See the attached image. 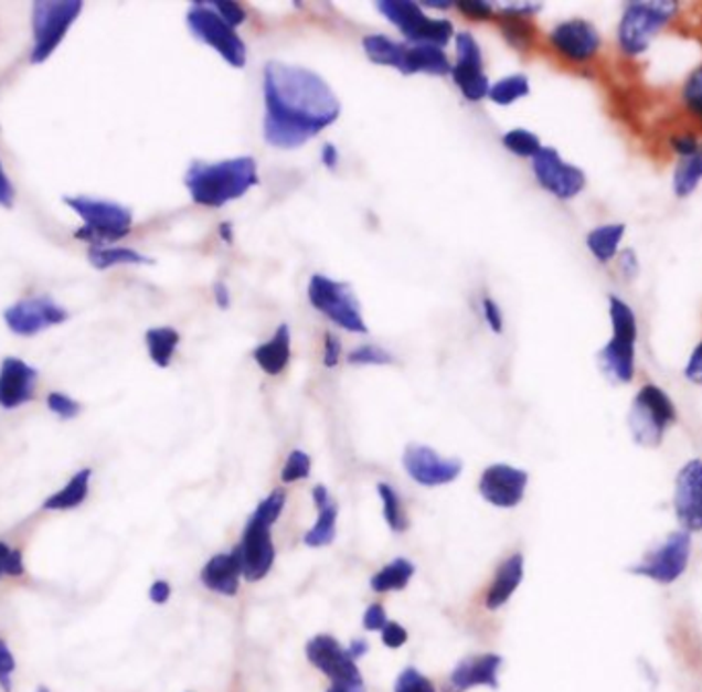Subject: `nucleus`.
<instances>
[{
  "label": "nucleus",
  "instance_id": "1",
  "mask_svg": "<svg viewBox=\"0 0 702 692\" xmlns=\"http://www.w3.org/2000/svg\"><path fill=\"white\" fill-rule=\"evenodd\" d=\"M264 140L276 149H299L337 123L342 104L316 71L270 61L264 66Z\"/></svg>",
  "mask_w": 702,
  "mask_h": 692
},
{
  "label": "nucleus",
  "instance_id": "2",
  "mask_svg": "<svg viewBox=\"0 0 702 692\" xmlns=\"http://www.w3.org/2000/svg\"><path fill=\"white\" fill-rule=\"evenodd\" d=\"M258 184L260 175L254 157H233L214 163L194 161L183 175V185L192 201L209 209H221L237 201Z\"/></svg>",
  "mask_w": 702,
  "mask_h": 692
},
{
  "label": "nucleus",
  "instance_id": "3",
  "mask_svg": "<svg viewBox=\"0 0 702 692\" xmlns=\"http://www.w3.org/2000/svg\"><path fill=\"white\" fill-rule=\"evenodd\" d=\"M285 503L287 492L276 489L262 501L245 525L244 539L235 553L240 556L242 575L247 582H260L275 565L276 553L270 528L280 518Z\"/></svg>",
  "mask_w": 702,
  "mask_h": 692
},
{
  "label": "nucleus",
  "instance_id": "4",
  "mask_svg": "<svg viewBox=\"0 0 702 692\" xmlns=\"http://www.w3.org/2000/svg\"><path fill=\"white\" fill-rule=\"evenodd\" d=\"M62 202L71 206L83 221V227L75 231L78 242H87L92 247L107 246L124 239L135 223V215L128 206L118 202L99 201L89 196H64Z\"/></svg>",
  "mask_w": 702,
  "mask_h": 692
},
{
  "label": "nucleus",
  "instance_id": "5",
  "mask_svg": "<svg viewBox=\"0 0 702 692\" xmlns=\"http://www.w3.org/2000/svg\"><path fill=\"white\" fill-rule=\"evenodd\" d=\"M611 339L599 351V368L616 384H630L635 377L637 316L620 297L610 295Z\"/></svg>",
  "mask_w": 702,
  "mask_h": 692
},
{
  "label": "nucleus",
  "instance_id": "6",
  "mask_svg": "<svg viewBox=\"0 0 702 692\" xmlns=\"http://www.w3.org/2000/svg\"><path fill=\"white\" fill-rule=\"evenodd\" d=\"M307 299L311 308L318 309L338 328L351 334H369L361 301L347 280L313 275L309 278Z\"/></svg>",
  "mask_w": 702,
  "mask_h": 692
},
{
  "label": "nucleus",
  "instance_id": "7",
  "mask_svg": "<svg viewBox=\"0 0 702 692\" xmlns=\"http://www.w3.org/2000/svg\"><path fill=\"white\" fill-rule=\"evenodd\" d=\"M678 418V411L666 390L656 384H645L637 392L628 413V429L635 444L642 447H657L666 432Z\"/></svg>",
  "mask_w": 702,
  "mask_h": 692
},
{
  "label": "nucleus",
  "instance_id": "8",
  "mask_svg": "<svg viewBox=\"0 0 702 692\" xmlns=\"http://www.w3.org/2000/svg\"><path fill=\"white\" fill-rule=\"evenodd\" d=\"M83 0H38L31 9V28H33V47L31 64L46 62L56 47L61 46L68 30L75 25Z\"/></svg>",
  "mask_w": 702,
  "mask_h": 692
},
{
  "label": "nucleus",
  "instance_id": "9",
  "mask_svg": "<svg viewBox=\"0 0 702 692\" xmlns=\"http://www.w3.org/2000/svg\"><path fill=\"white\" fill-rule=\"evenodd\" d=\"M678 13V4L668 0H637L628 2L618 25V44L628 56L647 52L653 38Z\"/></svg>",
  "mask_w": 702,
  "mask_h": 692
},
{
  "label": "nucleus",
  "instance_id": "10",
  "mask_svg": "<svg viewBox=\"0 0 702 692\" xmlns=\"http://www.w3.org/2000/svg\"><path fill=\"white\" fill-rule=\"evenodd\" d=\"M375 7L413 44L445 47L456 35L451 21L430 19L414 0H380Z\"/></svg>",
  "mask_w": 702,
  "mask_h": 692
},
{
  "label": "nucleus",
  "instance_id": "11",
  "mask_svg": "<svg viewBox=\"0 0 702 692\" xmlns=\"http://www.w3.org/2000/svg\"><path fill=\"white\" fill-rule=\"evenodd\" d=\"M185 23L192 35L202 44L213 47L233 68H244L247 46L240 33L216 15L209 2H194L185 13Z\"/></svg>",
  "mask_w": 702,
  "mask_h": 692
},
{
  "label": "nucleus",
  "instance_id": "12",
  "mask_svg": "<svg viewBox=\"0 0 702 692\" xmlns=\"http://www.w3.org/2000/svg\"><path fill=\"white\" fill-rule=\"evenodd\" d=\"M535 182L559 201H573L585 190L587 178L583 170L566 163L554 147H542L532 159Z\"/></svg>",
  "mask_w": 702,
  "mask_h": 692
},
{
  "label": "nucleus",
  "instance_id": "13",
  "mask_svg": "<svg viewBox=\"0 0 702 692\" xmlns=\"http://www.w3.org/2000/svg\"><path fill=\"white\" fill-rule=\"evenodd\" d=\"M692 553V539L688 532H673L666 542L647 554L639 565L630 567L632 575L653 579L657 584H673L687 571Z\"/></svg>",
  "mask_w": 702,
  "mask_h": 692
},
{
  "label": "nucleus",
  "instance_id": "14",
  "mask_svg": "<svg viewBox=\"0 0 702 692\" xmlns=\"http://www.w3.org/2000/svg\"><path fill=\"white\" fill-rule=\"evenodd\" d=\"M454 38H456L458 61L451 64L449 75L468 102H482L489 97L490 89L489 77L485 75L482 47L470 31H459Z\"/></svg>",
  "mask_w": 702,
  "mask_h": 692
},
{
  "label": "nucleus",
  "instance_id": "15",
  "mask_svg": "<svg viewBox=\"0 0 702 692\" xmlns=\"http://www.w3.org/2000/svg\"><path fill=\"white\" fill-rule=\"evenodd\" d=\"M68 316L66 309L46 295L21 299L2 313L9 330L19 337H35L52 326L66 322Z\"/></svg>",
  "mask_w": 702,
  "mask_h": 692
},
{
  "label": "nucleus",
  "instance_id": "16",
  "mask_svg": "<svg viewBox=\"0 0 702 692\" xmlns=\"http://www.w3.org/2000/svg\"><path fill=\"white\" fill-rule=\"evenodd\" d=\"M306 656L313 668L332 680V684H363L357 660L334 637L316 635L307 641Z\"/></svg>",
  "mask_w": 702,
  "mask_h": 692
},
{
  "label": "nucleus",
  "instance_id": "17",
  "mask_svg": "<svg viewBox=\"0 0 702 692\" xmlns=\"http://www.w3.org/2000/svg\"><path fill=\"white\" fill-rule=\"evenodd\" d=\"M404 470L414 482L423 487H442L458 480L464 464L458 458H443L435 449L421 444H411L402 456Z\"/></svg>",
  "mask_w": 702,
  "mask_h": 692
},
{
  "label": "nucleus",
  "instance_id": "18",
  "mask_svg": "<svg viewBox=\"0 0 702 692\" xmlns=\"http://www.w3.org/2000/svg\"><path fill=\"white\" fill-rule=\"evenodd\" d=\"M528 482L530 475L525 470L513 468L509 464H492L482 472L478 491L482 499L494 508H518L525 494Z\"/></svg>",
  "mask_w": 702,
  "mask_h": 692
},
{
  "label": "nucleus",
  "instance_id": "19",
  "mask_svg": "<svg viewBox=\"0 0 702 692\" xmlns=\"http://www.w3.org/2000/svg\"><path fill=\"white\" fill-rule=\"evenodd\" d=\"M554 50L571 62L592 61L602 47V35L587 19H568L550 31Z\"/></svg>",
  "mask_w": 702,
  "mask_h": 692
},
{
  "label": "nucleus",
  "instance_id": "20",
  "mask_svg": "<svg viewBox=\"0 0 702 692\" xmlns=\"http://www.w3.org/2000/svg\"><path fill=\"white\" fill-rule=\"evenodd\" d=\"M701 482V460L687 461V466L676 477L673 508L678 522L688 534L699 532L702 528Z\"/></svg>",
  "mask_w": 702,
  "mask_h": 692
},
{
  "label": "nucleus",
  "instance_id": "21",
  "mask_svg": "<svg viewBox=\"0 0 702 692\" xmlns=\"http://www.w3.org/2000/svg\"><path fill=\"white\" fill-rule=\"evenodd\" d=\"M40 371L23 359L7 356L0 363V408L13 411L33 401Z\"/></svg>",
  "mask_w": 702,
  "mask_h": 692
},
{
  "label": "nucleus",
  "instance_id": "22",
  "mask_svg": "<svg viewBox=\"0 0 702 692\" xmlns=\"http://www.w3.org/2000/svg\"><path fill=\"white\" fill-rule=\"evenodd\" d=\"M503 666V658L497 653H482L466 658L451 670L449 674V691L466 692L476 686L499 689V670Z\"/></svg>",
  "mask_w": 702,
  "mask_h": 692
},
{
  "label": "nucleus",
  "instance_id": "23",
  "mask_svg": "<svg viewBox=\"0 0 702 692\" xmlns=\"http://www.w3.org/2000/svg\"><path fill=\"white\" fill-rule=\"evenodd\" d=\"M240 577H242V565L235 551L216 554L200 573L202 584L221 596H235L240 589Z\"/></svg>",
  "mask_w": 702,
  "mask_h": 692
},
{
  "label": "nucleus",
  "instance_id": "24",
  "mask_svg": "<svg viewBox=\"0 0 702 692\" xmlns=\"http://www.w3.org/2000/svg\"><path fill=\"white\" fill-rule=\"evenodd\" d=\"M311 494H313V503L318 508V522L307 532L304 542L311 549H320V546L332 544L337 539L338 505L323 485L313 487Z\"/></svg>",
  "mask_w": 702,
  "mask_h": 692
},
{
  "label": "nucleus",
  "instance_id": "25",
  "mask_svg": "<svg viewBox=\"0 0 702 692\" xmlns=\"http://www.w3.org/2000/svg\"><path fill=\"white\" fill-rule=\"evenodd\" d=\"M402 75H433V77H445L451 73V62L447 58L445 50L433 44H413L406 46L404 64H402Z\"/></svg>",
  "mask_w": 702,
  "mask_h": 692
},
{
  "label": "nucleus",
  "instance_id": "26",
  "mask_svg": "<svg viewBox=\"0 0 702 692\" xmlns=\"http://www.w3.org/2000/svg\"><path fill=\"white\" fill-rule=\"evenodd\" d=\"M254 361L258 363L266 375H280L287 370L290 361V328L289 323H280L273 334V339L266 340L254 349Z\"/></svg>",
  "mask_w": 702,
  "mask_h": 692
},
{
  "label": "nucleus",
  "instance_id": "27",
  "mask_svg": "<svg viewBox=\"0 0 702 692\" xmlns=\"http://www.w3.org/2000/svg\"><path fill=\"white\" fill-rule=\"evenodd\" d=\"M521 582H523V556L518 553L503 561L501 567L494 573V579H492V585L487 592V600H485L487 608L499 610L501 606L511 600V596L515 594Z\"/></svg>",
  "mask_w": 702,
  "mask_h": 692
},
{
  "label": "nucleus",
  "instance_id": "28",
  "mask_svg": "<svg viewBox=\"0 0 702 692\" xmlns=\"http://www.w3.org/2000/svg\"><path fill=\"white\" fill-rule=\"evenodd\" d=\"M363 50H365L366 58L373 64L392 66L396 71H402L406 44H400L383 33H369L363 38Z\"/></svg>",
  "mask_w": 702,
  "mask_h": 692
},
{
  "label": "nucleus",
  "instance_id": "29",
  "mask_svg": "<svg viewBox=\"0 0 702 692\" xmlns=\"http://www.w3.org/2000/svg\"><path fill=\"white\" fill-rule=\"evenodd\" d=\"M625 223H610V225H599L596 230L587 233V247L594 254V258L602 264H608L618 256V246L625 237Z\"/></svg>",
  "mask_w": 702,
  "mask_h": 692
},
{
  "label": "nucleus",
  "instance_id": "30",
  "mask_svg": "<svg viewBox=\"0 0 702 692\" xmlns=\"http://www.w3.org/2000/svg\"><path fill=\"white\" fill-rule=\"evenodd\" d=\"M92 475V468H85V470L77 472L64 489L47 497L44 501V509L46 511H66V509L78 508L89 494Z\"/></svg>",
  "mask_w": 702,
  "mask_h": 692
},
{
  "label": "nucleus",
  "instance_id": "31",
  "mask_svg": "<svg viewBox=\"0 0 702 692\" xmlns=\"http://www.w3.org/2000/svg\"><path fill=\"white\" fill-rule=\"evenodd\" d=\"M180 332L176 328H169V326H161V328H149L147 334H145V342H147V351L149 356L153 361L157 368L166 370L171 365V359L178 351V344H180Z\"/></svg>",
  "mask_w": 702,
  "mask_h": 692
},
{
  "label": "nucleus",
  "instance_id": "32",
  "mask_svg": "<svg viewBox=\"0 0 702 692\" xmlns=\"http://www.w3.org/2000/svg\"><path fill=\"white\" fill-rule=\"evenodd\" d=\"M87 258L92 262L93 268H97V270H107V268L123 266V264H153V258L140 254L132 247H89Z\"/></svg>",
  "mask_w": 702,
  "mask_h": 692
},
{
  "label": "nucleus",
  "instance_id": "33",
  "mask_svg": "<svg viewBox=\"0 0 702 692\" xmlns=\"http://www.w3.org/2000/svg\"><path fill=\"white\" fill-rule=\"evenodd\" d=\"M414 575V565L408 558H396L390 565H385L382 571H377L371 577V587L377 594H387V592H400L406 585L411 584Z\"/></svg>",
  "mask_w": 702,
  "mask_h": 692
},
{
  "label": "nucleus",
  "instance_id": "34",
  "mask_svg": "<svg viewBox=\"0 0 702 692\" xmlns=\"http://www.w3.org/2000/svg\"><path fill=\"white\" fill-rule=\"evenodd\" d=\"M701 153L692 155V157H682V161L678 163V168L673 171V192H676V196H680V199L690 196L701 184Z\"/></svg>",
  "mask_w": 702,
  "mask_h": 692
},
{
  "label": "nucleus",
  "instance_id": "35",
  "mask_svg": "<svg viewBox=\"0 0 702 692\" xmlns=\"http://www.w3.org/2000/svg\"><path fill=\"white\" fill-rule=\"evenodd\" d=\"M525 95H530V78L521 73L497 81L489 89V99L497 106H511Z\"/></svg>",
  "mask_w": 702,
  "mask_h": 692
},
{
  "label": "nucleus",
  "instance_id": "36",
  "mask_svg": "<svg viewBox=\"0 0 702 692\" xmlns=\"http://www.w3.org/2000/svg\"><path fill=\"white\" fill-rule=\"evenodd\" d=\"M503 38L518 50H530L535 42V28L530 19L523 17L501 15Z\"/></svg>",
  "mask_w": 702,
  "mask_h": 692
},
{
  "label": "nucleus",
  "instance_id": "37",
  "mask_svg": "<svg viewBox=\"0 0 702 692\" xmlns=\"http://www.w3.org/2000/svg\"><path fill=\"white\" fill-rule=\"evenodd\" d=\"M377 492H380V497H382L383 518H385V523L390 525V530H394L397 534L404 532V530H408V520H406V513H404V509H402V501H400L397 492L394 491V487H390V485H385V482H380V485H377Z\"/></svg>",
  "mask_w": 702,
  "mask_h": 692
},
{
  "label": "nucleus",
  "instance_id": "38",
  "mask_svg": "<svg viewBox=\"0 0 702 692\" xmlns=\"http://www.w3.org/2000/svg\"><path fill=\"white\" fill-rule=\"evenodd\" d=\"M501 140H503L504 149L509 153L528 157V159H534L535 155L540 153V149L544 147L542 140L538 139L534 132L528 128H513V130L504 132Z\"/></svg>",
  "mask_w": 702,
  "mask_h": 692
},
{
  "label": "nucleus",
  "instance_id": "39",
  "mask_svg": "<svg viewBox=\"0 0 702 692\" xmlns=\"http://www.w3.org/2000/svg\"><path fill=\"white\" fill-rule=\"evenodd\" d=\"M347 361L351 365H392L394 363V354L387 353L377 344H361L357 349H352Z\"/></svg>",
  "mask_w": 702,
  "mask_h": 692
},
{
  "label": "nucleus",
  "instance_id": "40",
  "mask_svg": "<svg viewBox=\"0 0 702 692\" xmlns=\"http://www.w3.org/2000/svg\"><path fill=\"white\" fill-rule=\"evenodd\" d=\"M309 475H311V458H309V454L301 451V449L290 451L289 458L285 461V468L280 472L283 482H297V480H304Z\"/></svg>",
  "mask_w": 702,
  "mask_h": 692
},
{
  "label": "nucleus",
  "instance_id": "41",
  "mask_svg": "<svg viewBox=\"0 0 702 692\" xmlns=\"http://www.w3.org/2000/svg\"><path fill=\"white\" fill-rule=\"evenodd\" d=\"M394 692H437L433 682L428 680L423 672H418L416 668H406L400 672Z\"/></svg>",
  "mask_w": 702,
  "mask_h": 692
},
{
  "label": "nucleus",
  "instance_id": "42",
  "mask_svg": "<svg viewBox=\"0 0 702 692\" xmlns=\"http://www.w3.org/2000/svg\"><path fill=\"white\" fill-rule=\"evenodd\" d=\"M684 104H687L688 109L696 116V118H701L702 116V71L701 68H694L692 73H690V77L687 78V83H684Z\"/></svg>",
  "mask_w": 702,
  "mask_h": 692
},
{
  "label": "nucleus",
  "instance_id": "43",
  "mask_svg": "<svg viewBox=\"0 0 702 692\" xmlns=\"http://www.w3.org/2000/svg\"><path fill=\"white\" fill-rule=\"evenodd\" d=\"M209 4L213 7L214 13L221 17L233 30L240 28L242 23H245V19H247V13H245V9L240 2H233V0H213V2H209Z\"/></svg>",
  "mask_w": 702,
  "mask_h": 692
},
{
  "label": "nucleus",
  "instance_id": "44",
  "mask_svg": "<svg viewBox=\"0 0 702 692\" xmlns=\"http://www.w3.org/2000/svg\"><path fill=\"white\" fill-rule=\"evenodd\" d=\"M46 404L54 415L61 416L64 420L75 418L81 413V404L75 398H71L68 394H62V392L47 394Z\"/></svg>",
  "mask_w": 702,
  "mask_h": 692
},
{
  "label": "nucleus",
  "instance_id": "45",
  "mask_svg": "<svg viewBox=\"0 0 702 692\" xmlns=\"http://www.w3.org/2000/svg\"><path fill=\"white\" fill-rule=\"evenodd\" d=\"M2 573L13 575V577H19V575L25 573L21 553L9 549L4 542H0V575H2Z\"/></svg>",
  "mask_w": 702,
  "mask_h": 692
},
{
  "label": "nucleus",
  "instance_id": "46",
  "mask_svg": "<svg viewBox=\"0 0 702 692\" xmlns=\"http://www.w3.org/2000/svg\"><path fill=\"white\" fill-rule=\"evenodd\" d=\"M540 11H542V4H535V2H499V4H494V13L499 17L511 15L530 19V17L538 15Z\"/></svg>",
  "mask_w": 702,
  "mask_h": 692
},
{
  "label": "nucleus",
  "instance_id": "47",
  "mask_svg": "<svg viewBox=\"0 0 702 692\" xmlns=\"http://www.w3.org/2000/svg\"><path fill=\"white\" fill-rule=\"evenodd\" d=\"M454 7L470 19H490V17L497 15L494 4L487 2V0H459V2H454Z\"/></svg>",
  "mask_w": 702,
  "mask_h": 692
},
{
  "label": "nucleus",
  "instance_id": "48",
  "mask_svg": "<svg viewBox=\"0 0 702 692\" xmlns=\"http://www.w3.org/2000/svg\"><path fill=\"white\" fill-rule=\"evenodd\" d=\"M17 663L11 649L0 639V686L11 692V677L15 672Z\"/></svg>",
  "mask_w": 702,
  "mask_h": 692
},
{
  "label": "nucleus",
  "instance_id": "49",
  "mask_svg": "<svg viewBox=\"0 0 702 692\" xmlns=\"http://www.w3.org/2000/svg\"><path fill=\"white\" fill-rule=\"evenodd\" d=\"M482 316H485V320H487L490 330L494 334H503V311H501L499 304L494 299H490L489 295L482 297Z\"/></svg>",
  "mask_w": 702,
  "mask_h": 692
},
{
  "label": "nucleus",
  "instance_id": "50",
  "mask_svg": "<svg viewBox=\"0 0 702 692\" xmlns=\"http://www.w3.org/2000/svg\"><path fill=\"white\" fill-rule=\"evenodd\" d=\"M340 356H342V342H340L337 334L328 332V334L323 337V356H321L323 365H326L328 370H334L338 363H340Z\"/></svg>",
  "mask_w": 702,
  "mask_h": 692
},
{
  "label": "nucleus",
  "instance_id": "51",
  "mask_svg": "<svg viewBox=\"0 0 702 692\" xmlns=\"http://www.w3.org/2000/svg\"><path fill=\"white\" fill-rule=\"evenodd\" d=\"M382 639L385 647L397 649V647H402L406 643L408 632L404 631V629H402L397 622H394V620H387V622L383 625Z\"/></svg>",
  "mask_w": 702,
  "mask_h": 692
},
{
  "label": "nucleus",
  "instance_id": "52",
  "mask_svg": "<svg viewBox=\"0 0 702 692\" xmlns=\"http://www.w3.org/2000/svg\"><path fill=\"white\" fill-rule=\"evenodd\" d=\"M673 151L682 157H692V155L701 153V145L694 135H680L672 139Z\"/></svg>",
  "mask_w": 702,
  "mask_h": 692
},
{
  "label": "nucleus",
  "instance_id": "53",
  "mask_svg": "<svg viewBox=\"0 0 702 692\" xmlns=\"http://www.w3.org/2000/svg\"><path fill=\"white\" fill-rule=\"evenodd\" d=\"M618 262H620V273H623L628 280H632V278L639 275V258H637V254H635L632 247L623 249L620 256H618Z\"/></svg>",
  "mask_w": 702,
  "mask_h": 692
},
{
  "label": "nucleus",
  "instance_id": "54",
  "mask_svg": "<svg viewBox=\"0 0 702 692\" xmlns=\"http://www.w3.org/2000/svg\"><path fill=\"white\" fill-rule=\"evenodd\" d=\"M385 622H387V618H385L382 606L380 604H371L366 608L365 616H363V625H365L366 631H382Z\"/></svg>",
  "mask_w": 702,
  "mask_h": 692
},
{
  "label": "nucleus",
  "instance_id": "55",
  "mask_svg": "<svg viewBox=\"0 0 702 692\" xmlns=\"http://www.w3.org/2000/svg\"><path fill=\"white\" fill-rule=\"evenodd\" d=\"M13 204H15V188L11 184L7 171L2 168V161H0V206L13 209Z\"/></svg>",
  "mask_w": 702,
  "mask_h": 692
},
{
  "label": "nucleus",
  "instance_id": "56",
  "mask_svg": "<svg viewBox=\"0 0 702 692\" xmlns=\"http://www.w3.org/2000/svg\"><path fill=\"white\" fill-rule=\"evenodd\" d=\"M684 375H687L688 380L692 382V384H701L702 382V356H701V344H696L694 347V351L690 354V359H688L687 370H684Z\"/></svg>",
  "mask_w": 702,
  "mask_h": 692
},
{
  "label": "nucleus",
  "instance_id": "57",
  "mask_svg": "<svg viewBox=\"0 0 702 692\" xmlns=\"http://www.w3.org/2000/svg\"><path fill=\"white\" fill-rule=\"evenodd\" d=\"M169 596H171V585L168 582H163V579H159V582H155L151 585V589H149V598L155 601V604H166L169 600Z\"/></svg>",
  "mask_w": 702,
  "mask_h": 692
},
{
  "label": "nucleus",
  "instance_id": "58",
  "mask_svg": "<svg viewBox=\"0 0 702 692\" xmlns=\"http://www.w3.org/2000/svg\"><path fill=\"white\" fill-rule=\"evenodd\" d=\"M321 163L328 168V170H337L338 161H340V153H338L337 145L334 142H326L323 149H321Z\"/></svg>",
  "mask_w": 702,
  "mask_h": 692
},
{
  "label": "nucleus",
  "instance_id": "59",
  "mask_svg": "<svg viewBox=\"0 0 702 692\" xmlns=\"http://www.w3.org/2000/svg\"><path fill=\"white\" fill-rule=\"evenodd\" d=\"M214 301L221 309H227L231 306V292L225 283H216L214 285Z\"/></svg>",
  "mask_w": 702,
  "mask_h": 692
},
{
  "label": "nucleus",
  "instance_id": "60",
  "mask_svg": "<svg viewBox=\"0 0 702 692\" xmlns=\"http://www.w3.org/2000/svg\"><path fill=\"white\" fill-rule=\"evenodd\" d=\"M328 692H365V684H332Z\"/></svg>",
  "mask_w": 702,
  "mask_h": 692
},
{
  "label": "nucleus",
  "instance_id": "61",
  "mask_svg": "<svg viewBox=\"0 0 702 692\" xmlns=\"http://www.w3.org/2000/svg\"><path fill=\"white\" fill-rule=\"evenodd\" d=\"M349 651H351V656L354 660H359L361 656H365L366 653L365 641H352V646L349 647Z\"/></svg>",
  "mask_w": 702,
  "mask_h": 692
},
{
  "label": "nucleus",
  "instance_id": "62",
  "mask_svg": "<svg viewBox=\"0 0 702 692\" xmlns=\"http://www.w3.org/2000/svg\"><path fill=\"white\" fill-rule=\"evenodd\" d=\"M219 231H221V237H223L227 244L233 242V225H231V223H221Z\"/></svg>",
  "mask_w": 702,
  "mask_h": 692
},
{
  "label": "nucleus",
  "instance_id": "63",
  "mask_svg": "<svg viewBox=\"0 0 702 692\" xmlns=\"http://www.w3.org/2000/svg\"><path fill=\"white\" fill-rule=\"evenodd\" d=\"M421 7H428V9H451L454 2H423Z\"/></svg>",
  "mask_w": 702,
  "mask_h": 692
}]
</instances>
